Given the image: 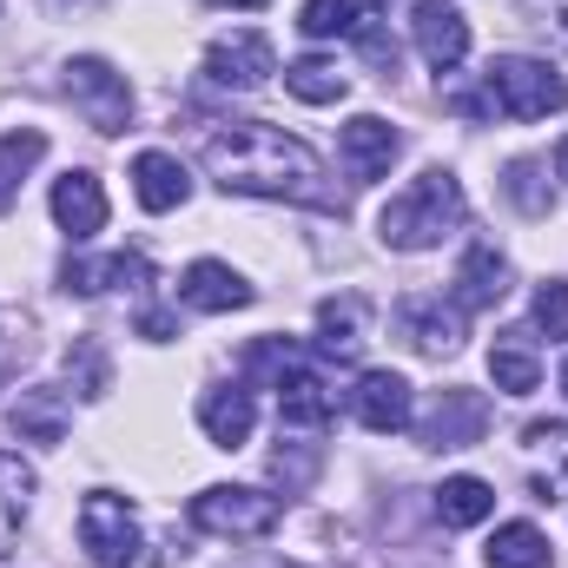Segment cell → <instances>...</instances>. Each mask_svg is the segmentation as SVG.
Wrapping results in <instances>:
<instances>
[{
	"label": "cell",
	"instance_id": "35",
	"mask_svg": "<svg viewBox=\"0 0 568 568\" xmlns=\"http://www.w3.org/2000/svg\"><path fill=\"white\" fill-rule=\"evenodd\" d=\"M556 47H568V0H542V20H536Z\"/></svg>",
	"mask_w": 568,
	"mask_h": 568
},
{
	"label": "cell",
	"instance_id": "15",
	"mask_svg": "<svg viewBox=\"0 0 568 568\" xmlns=\"http://www.w3.org/2000/svg\"><path fill=\"white\" fill-rule=\"evenodd\" d=\"M337 417V397H331V384L317 377V371H284L278 377V424L284 429H324Z\"/></svg>",
	"mask_w": 568,
	"mask_h": 568
},
{
	"label": "cell",
	"instance_id": "11",
	"mask_svg": "<svg viewBox=\"0 0 568 568\" xmlns=\"http://www.w3.org/2000/svg\"><path fill=\"white\" fill-rule=\"evenodd\" d=\"M351 410H357L364 429L397 436V429H410V384H404L397 371H364L357 390H351Z\"/></svg>",
	"mask_w": 568,
	"mask_h": 568
},
{
	"label": "cell",
	"instance_id": "33",
	"mask_svg": "<svg viewBox=\"0 0 568 568\" xmlns=\"http://www.w3.org/2000/svg\"><path fill=\"white\" fill-rule=\"evenodd\" d=\"M245 364H252V377H284V371L297 364V351H291L284 337H265V344H258V351H252Z\"/></svg>",
	"mask_w": 568,
	"mask_h": 568
},
{
	"label": "cell",
	"instance_id": "14",
	"mask_svg": "<svg viewBox=\"0 0 568 568\" xmlns=\"http://www.w3.org/2000/svg\"><path fill=\"white\" fill-rule=\"evenodd\" d=\"M60 284H67V291H80V297H100V291H140V284H152V265H145L140 252H113V258H67Z\"/></svg>",
	"mask_w": 568,
	"mask_h": 568
},
{
	"label": "cell",
	"instance_id": "18",
	"mask_svg": "<svg viewBox=\"0 0 568 568\" xmlns=\"http://www.w3.org/2000/svg\"><path fill=\"white\" fill-rule=\"evenodd\" d=\"M199 424H205V436H212L219 449H239V443H252V424H258V410H252V390H239V384H219V390H205V397H199Z\"/></svg>",
	"mask_w": 568,
	"mask_h": 568
},
{
	"label": "cell",
	"instance_id": "28",
	"mask_svg": "<svg viewBox=\"0 0 568 568\" xmlns=\"http://www.w3.org/2000/svg\"><path fill=\"white\" fill-rule=\"evenodd\" d=\"M40 159H47V133H40V126H20V133L0 140V212L20 199V179H27Z\"/></svg>",
	"mask_w": 568,
	"mask_h": 568
},
{
	"label": "cell",
	"instance_id": "34",
	"mask_svg": "<svg viewBox=\"0 0 568 568\" xmlns=\"http://www.w3.org/2000/svg\"><path fill=\"white\" fill-rule=\"evenodd\" d=\"M172 331H179V317H172V311H159V304H145V311H140V337H152V344H165Z\"/></svg>",
	"mask_w": 568,
	"mask_h": 568
},
{
	"label": "cell",
	"instance_id": "37",
	"mask_svg": "<svg viewBox=\"0 0 568 568\" xmlns=\"http://www.w3.org/2000/svg\"><path fill=\"white\" fill-rule=\"evenodd\" d=\"M556 172H562V179H568V140H562V152H556Z\"/></svg>",
	"mask_w": 568,
	"mask_h": 568
},
{
	"label": "cell",
	"instance_id": "7",
	"mask_svg": "<svg viewBox=\"0 0 568 568\" xmlns=\"http://www.w3.org/2000/svg\"><path fill=\"white\" fill-rule=\"evenodd\" d=\"M272 73H278V53H272V40H265L258 27L219 33V40L205 47V80H212V87H239V93H252V87H265Z\"/></svg>",
	"mask_w": 568,
	"mask_h": 568
},
{
	"label": "cell",
	"instance_id": "6",
	"mask_svg": "<svg viewBox=\"0 0 568 568\" xmlns=\"http://www.w3.org/2000/svg\"><path fill=\"white\" fill-rule=\"evenodd\" d=\"M80 549L93 556V562L106 568H126L140 562V523H133V509H126V496H113V489H93L87 503H80Z\"/></svg>",
	"mask_w": 568,
	"mask_h": 568
},
{
	"label": "cell",
	"instance_id": "13",
	"mask_svg": "<svg viewBox=\"0 0 568 568\" xmlns=\"http://www.w3.org/2000/svg\"><path fill=\"white\" fill-rule=\"evenodd\" d=\"M397 331L424 357H456L463 351V311H443V297H417L397 311Z\"/></svg>",
	"mask_w": 568,
	"mask_h": 568
},
{
	"label": "cell",
	"instance_id": "9",
	"mask_svg": "<svg viewBox=\"0 0 568 568\" xmlns=\"http://www.w3.org/2000/svg\"><path fill=\"white\" fill-rule=\"evenodd\" d=\"M489 429V397L483 390H443L424 417V449H469Z\"/></svg>",
	"mask_w": 568,
	"mask_h": 568
},
{
	"label": "cell",
	"instance_id": "30",
	"mask_svg": "<svg viewBox=\"0 0 568 568\" xmlns=\"http://www.w3.org/2000/svg\"><path fill=\"white\" fill-rule=\"evenodd\" d=\"M67 371H80V397H106V384H113V371H106V351H100L93 337H80V344L67 351Z\"/></svg>",
	"mask_w": 568,
	"mask_h": 568
},
{
	"label": "cell",
	"instance_id": "20",
	"mask_svg": "<svg viewBox=\"0 0 568 568\" xmlns=\"http://www.w3.org/2000/svg\"><path fill=\"white\" fill-rule=\"evenodd\" d=\"M509 291V265L496 258V245H469L456 265V311H489Z\"/></svg>",
	"mask_w": 568,
	"mask_h": 568
},
{
	"label": "cell",
	"instance_id": "19",
	"mask_svg": "<svg viewBox=\"0 0 568 568\" xmlns=\"http://www.w3.org/2000/svg\"><path fill=\"white\" fill-rule=\"evenodd\" d=\"M133 192H140L145 212H179L185 192H192V179H185V165L172 152H140L133 159Z\"/></svg>",
	"mask_w": 568,
	"mask_h": 568
},
{
	"label": "cell",
	"instance_id": "22",
	"mask_svg": "<svg viewBox=\"0 0 568 568\" xmlns=\"http://www.w3.org/2000/svg\"><path fill=\"white\" fill-rule=\"evenodd\" d=\"M489 377H496V390H509V397H529V390L542 384L536 337H529V331H509V337H496V351H489Z\"/></svg>",
	"mask_w": 568,
	"mask_h": 568
},
{
	"label": "cell",
	"instance_id": "24",
	"mask_svg": "<svg viewBox=\"0 0 568 568\" xmlns=\"http://www.w3.org/2000/svg\"><path fill=\"white\" fill-rule=\"evenodd\" d=\"M483 556H489V568H556V549L536 523H503Z\"/></svg>",
	"mask_w": 568,
	"mask_h": 568
},
{
	"label": "cell",
	"instance_id": "38",
	"mask_svg": "<svg viewBox=\"0 0 568 568\" xmlns=\"http://www.w3.org/2000/svg\"><path fill=\"white\" fill-rule=\"evenodd\" d=\"M258 568H291V562H258Z\"/></svg>",
	"mask_w": 568,
	"mask_h": 568
},
{
	"label": "cell",
	"instance_id": "26",
	"mask_svg": "<svg viewBox=\"0 0 568 568\" xmlns=\"http://www.w3.org/2000/svg\"><path fill=\"white\" fill-rule=\"evenodd\" d=\"M284 87L304 100V106H337L344 93H351V80L331 67V60H317V53H304V60H291L284 67Z\"/></svg>",
	"mask_w": 568,
	"mask_h": 568
},
{
	"label": "cell",
	"instance_id": "3",
	"mask_svg": "<svg viewBox=\"0 0 568 568\" xmlns=\"http://www.w3.org/2000/svg\"><path fill=\"white\" fill-rule=\"evenodd\" d=\"M483 80H489V106L503 120H549L568 106L562 73L549 60H529V53H496Z\"/></svg>",
	"mask_w": 568,
	"mask_h": 568
},
{
	"label": "cell",
	"instance_id": "25",
	"mask_svg": "<svg viewBox=\"0 0 568 568\" xmlns=\"http://www.w3.org/2000/svg\"><path fill=\"white\" fill-rule=\"evenodd\" d=\"M489 509H496V489H489L483 476H449V483L436 489L443 529H476V523H489Z\"/></svg>",
	"mask_w": 568,
	"mask_h": 568
},
{
	"label": "cell",
	"instance_id": "36",
	"mask_svg": "<svg viewBox=\"0 0 568 568\" xmlns=\"http://www.w3.org/2000/svg\"><path fill=\"white\" fill-rule=\"evenodd\" d=\"M212 7H245V13H252V7H265V0H212Z\"/></svg>",
	"mask_w": 568,
	"mask_h": 568
},
{
	"label": "cell",
	"instance_id": "4",
	"mask_svg": "<svg viewBox=\"0 0 568 568\" xmlns=\"http://www.w3.org/2000/svg\"><path fill=\"white\" fill-rule=\"evenodd\" d=\"M284 523V503L265 489H239V483H212L192 496V529L225 536V542H258Z\"/></svg>",
	"mask_w": 568,
	"mask_h": 568
},
{
	"label": "cell",
	"instance_id": "12",
	"mask_svg": "<svg viewBox=\"0 0 568 568\" xmlns=\"http://www.w3.org/2000/svg\"><path fill=\"white\" fill-rule=\"evenodd\" d=\"M523 463H529L536 503L568 496V424H529L523 429Z\"/></svg>",
	"mask_w": 568,
	"mask_h": 568
},
{
	"label": "cell",
	"instance_id": "23",
	"mask_svg": "<svg viewBox=\"0 0 568 568\" xmlns=\"http://www.w3.org/2000/svg\"><path fill=\"white\" fill-rule=\"evenodd\" d=\"M364 297H324V311H317V351L324 357H357L364 351Z\"/></svg>",
	"mask_w": 568,
	"mask_h": 568
},
{
	"label": "cell",
	"instance_id": "31",
	"mask_svg": "<svg viewBox=\"0 0 568 568\" xmlns=\"http://www.w3.org/2000/svg\"><path fill=\"white\" fill-rule=\"evenodd\" d=\"M536 331H549L556 344L568 337V284L562 278H549L542 291H536Z\"/></svg>",
	"mask_w": 568,
	"mask_h": 568
},
{
	"label": "cell",
	"instance_id": "32",
	"mask_svg": "<svg viewBox=\"0 0 568 568\" xmlns=\"http://www.w3.org/2000/svg\"><path fill=\"white\" fill-rule=\"evenodd\" d=\"M536 179H542V172H536L529 159H516V165H509V179H503V185H509V199H516L529 219H542V212H549V192H542Z\"/></svg>",
	"mask_w": 568,
	"mask_h": 568
},
{
	"label": "cell",
	"instance_id": "5",
	"mask_svg": "<svg viewBox=\"0 0 568 568\" xmlns=\"http://www.w3.org/2000/svg\"><path fill=\"white\" fill-rule=\"evenodd\" d=\"M67 100L87 113L93 133H126V120H133V87H126V73H113V67L93 60V53L67 60Z\"/></svg>",
	"mask_w": 568,
	"mask_h": 568
},
{
	"label": "cell",
	"instance_id": "17",
	"mask_svg": "<svg viewBox=\"0 0 568 568\" xmlns=\"http://www.w3.org/2000/svg\"><path fill=\"white\" fill-rule=\"evenodd\" d=\"M53 219H60L67 239H93V232L106 225V192H100V179H93V172H67V179L53 185Z\"/></svg>",
	"mask_w": 568,
	"mask_h": 568
},
{
	"label": "cell",
	"instance_id": "21",
	"mask_svg": "<svg viewBox=\"0 0 568 568\" xmlns=\"http://www.w3.org/2000/svg\"><path fill=\"white\" fill-rule=\"evenodd\" d=\"M384 20V0H304V13H297V27L311 33V40H331V33H371Z\"/></svg>",
	"mask_w": 568,
	"mask_h": 568
},
{
	"label": "cell",
	"instance_id": "8",
	"mask_svg": "<svg viewBox=\"0 0 568 568\" xmlns=\"http://www.w3.org/2000/svg\"><path fill=\"white\" fill-rule=\"evenodd\" d=\"M410 33H417V53H424L436 73H456L463 53H469V20L449 0H417L410 7Z\"/></svg>",
	"mask_w": 568,
	"mask_h": 568
},
{
	"label": "cell",
	"instance_id": "39",
	"mask_svg": "<svg viewBox=\"0 0 568 568\" xmlns=\"http://www.w3.org/2000/svg\"><path fill=\"white\" fill-rule=\"evenodd\" d=\"M562 390H568V364H562Z\"/></svg>",
	"mask_w": 568,
	"mask_h": 568
},
{
	"label": "cell",
	"instance_id": "1",
	"mask_svg": "<svg viewBox=\"0 0 568 568\" xmlns=\"http://www.w3.org/2000/svg\"><path fill=\"white\" fill-rule=\"evenodd\" d=\"M205 172L225 192H252V199H291V205H317V212H344V199L324 185V165L304 140H291L284 126L265 120H225L205 140Z\"/></svg>",
	"mask_w": 568,
	"mask_h": 568
},
{
	"label": "cell",
	"instance_id": "10",
	"mask_svg": "<svg viewBox=\"0 0 568 568\" xmlns=\"http://www.w3.org/2000/svg\"><path fill=\"white\" fill-rule=\"evenodd\" d=\"M337 152H344V172H351L357 185H371V179H384V172H390V159L404 152V133H397V126H384L377 113H357V120L344 126Z\"/></svg>",
	"mask_w": 568,
	"mask_h": 568
},
{
	"label": "cell",
	"instance_id": "16",
	"mask_svg": "<svg viewBox=\"0 0 568 568\" xmlns=\"http://www.w3.org/2000/svg\"><path fill=\"white\" fill-rule=\"evenodd\" d=\"M179 297H185L192 311H245L258 291L239 278L232 265H219V258H199V265H185V284H179Z\"/></svg>",
	"mask_w": 568,
	"mask_h": 568
},
{
	"label": "cell",
	"instance_id": "27",
	"mask_svg": "<svg viewBox=\"0 0 568 568\" xmlns=\"http://www.w3.org/2000/svg\"><path fill=\"white\" fill-rule=\"evenodd\" d=\"M27 503H33V469L0 449V556L13 549V536H20V523H27Z\"/></svg>",
	"mask_w": 568,
	"mask_h": 568
},
{
	"label": "cell",
	"instance_id": "29",
	"mask_svg": "<svg viewBox=\"0 0 568 568\" xmlns=\"http://www.w3.org/2000/svg\"><path fill=\"white\" fill-rule=\"evenodd\" d=\"M13 429L33 443H60L67 436V397L60 390H20L13 397Z\"/></svg>",
	"mask_w": 568,
	"mask_h": 568
},
{
	"label": "cell",
	"instance_id": "2",
	"mask_svg": "<svg viewBox=\"0 0 568 568\" xmlns=\"http://www.w3.org/2000/svg\"><path fill=\"white\" fill-rule=\"evenodd\" d=\"M463 219H469V199H463L456 172L429 165L410 192H397V199L384 205L377 232H384V245H390V252H429V245H443Z\"/></svg>",
	"mask_w": 568,
	"mask_h": 568
}]
</instances>
